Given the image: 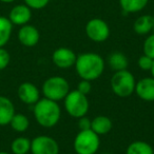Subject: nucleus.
<instances>
[{
  "label": "nucleus",
  "mask_w": 154,
  "mask_h": 154,
  "mask_svg": "<svg viewBox=\"0 0 154 154\" xmlns=\"http://www.w3.org/2000/svg\"><path fill=\"white\" fill-rule=\"evenodd\" d=\"M143 55H147L154 59V33L147 37L143 45Z\"/></svg>",
  "instance_id": "23"
},
{
  "label": "nucleus",
  "mask_w": 154,
  "mask_h": 154,
  "mask_svg": "<svg viewBox=\"0 0 154 154\" xmlns=\"http://www.w3.org/2000/svg\"><path fill=\"white\" fill-rule=\"evenodd\" d=\"M112 127H113L112 120L108 116L99 115L91 119V130L99 136L108 134L112 130Z\"/></svg>",
  "instance_id": "15"
},
{
  "label": "nucleus",
  "mask_w": 154,
  "mask_h": 154,
  "mask_svg": "<svg viewBox=\"0 0 154 154\" xmlns=\"http://www.w3.org/2000/svg\"><path fill=\"white\" fill-rule=\"evenodd\" d=\"M135 93L140 99L145 101H154V78L143 77L136 82Z\"/></svg>",
  "instance_id": "13"
},
{
  "label": "nucleus",
  "mask_w": 154,
  "mask_h": 154,
  "mask_svg": "<svg viewBox=\"0 0 154 154\" xmlns=\"http://www.w3.org/2000/svg\"><path fill=\"white\" fill-rule=\"evenodd\" d=\"M108 64L113 71L117 72V71L127 70L128 66V58L122 52H113L109 55L108 57Z\"/></svg>",
  "instance_id": "17"
},
{
  "label": "nucleus",
  "mask_w": 154,
  "mask_h": 154,
  "mask_svg": "<svg viewBox=\"0 0 154 154\" xmlns=\"http://www.w3.org/2000/svg\"><path fill=\"white\" fill-rule=\"evenodd\" d=\"M154 59L147 55H141L137 60V64L143 71H151Z\"/></svg>",
  "instance_id": "25"
},
{
  "label": "nucleus",
  "mask_w": 154,
  "mask_h": 154,
  "mask_svg": "<svg viewBox=\"0 0 154 154\" xmlns=\"http://www.w3.org/2000/svg\"><path fill=\"white\" fill-rule=\"evenodd\" d=\"M63 101L66 113L74 118L86 116L90 109V103L87 95L82 94L77 90L70 91L64 97Z\"/></svg>",
  "instance_id": "5"
},
{
  "label": "nucleus",
  "mask_w": 154,
  "mask_h": 154,
  "mask_svg": "<svg viewBox=\"0 0 154 154\" xmlns=\"http://www.w3.org/2000/svg\"><path fill=\"white\" fill-rule=\"evenodd\" d=\"M31 10H42L50 3L51 0H23Z\"/></svg>",
  "instance_id": "24"
},
{
  "label": "nucleus",
  "mask_w": 154,
  "mask_h": 154,
  "mask_svg": "<svg viewBox=\"0 0 154 154\" xmlns=\"http://www.w3.org/2000/svg\"><path fill=\"white\" fill-rule=\"evenodd\" d=\"M91 89H92V86H91V82L82 79V80H80V82H78L76 90L79 91V92L82 93V94L88 95L89 93L91 92Z\"/></svg>",
  "instance_id": "27"
},
{
  "label": "nucleus",
  "mask_w": 154,
  "mask_h": 154,
  "mask_svg": "<svg viewBox=\"0 0 154 154\" xmlns=\"http://www.w3.org/2000/svg\"><path fill=\"white\" fill-rule=\"evenodd\" d=\"M41 91L45 98L58 103L59 100H63L70 92V85L64 77L52 76L45 80Z\"/></svg>",
  "instance_id": "4"
},
{
  "label": "nucleus",
  "mask_w": 154,
  "mask_h": 154,
  "mask_svg": "<svg viewBox=\"0 0 154 154\" xmlns=\"http://www.w3.org/2000/svg\"><path fill=\"white\" fill-rule=\"evenodd\" d=\"M32 154H59V145L51 136L39 135L31 140Z\"/></svg>",
  "instance_id": "8"
},
{
  "label": "nucleus",
  "mask_w": 154,
  "mask_h": 154,
  "mask_svg": "<svg viewBox=\"0 0 154 154\" xmlns=\"http://www.w3.org/2000/svg\"><path fill=\"white\" fill-rule=\"evenodd\" d=\"M111 89L116 96L120 98H127L131 96L135 91L136 80L130 71H117L111 77Z\"/></svg>",
  "instance_id": "3"
},
{
  "label": "nucleus",
  "mask_w": 154,
  "mask_h": 154,
  "mask_svg": "<svg viewBox=\"0 0 154 154\" xmlns=\"http://www.w3.org/2000/svg\"><path fill=\"white\" fill-rule=\"evenodd\" d=\"M77 56L69 48H58L52 54V60L53 63L59 69H69L75 66Z\"/></svg>",
  "instance_id": "9"
},
{
  "label": "nucleus",
  "mask_w": 154,
  "mask_h": 154,
  "mask_svg": "<svg viewBox=\"0 0 154 154\" xmlns=\"http://www.w3.org/2000/svg\"><path fill=\"white\" fill-rule=\"evenodd\" d=\"M11 56L10 53L5 49V48H0V71L5 70L10 63Z\"/></svg>",
  "instance_id": "26"
},
{
  "label": "nucleus",
  "mask_w": 154,
  "mask_h": 154,
  "mask_svg": "<svg viewBox=\"0 0 154 154\" xmlns=\"http://www.w3.org/2000/svg\"><path fill=\"white\" fill-rule=\"evenodd\" d=\"M40 33L36 26L32 24H24L18 31V40L26 48L35 47L39 42Z\"/></svg>",
  "instance_id": "10"
},
{
  "label": "nucleus",
  "mask_w": 154,
  "mask_h": 154,
  "mask_svg": "<svg viewBox=\"0 0 154 154\" xmlns=\"http://www.w3.org/2000/svg\"><path fill=\"white\" fill-rule=\"evenodd\" d=\"M13 32V24L10 19L0 16V48H3L10 41Z\"/></svg>",
  "instance_id": "19"
},
{
  "label": "nucleus",
  "mask_w": 154,
  "mask_h": 154,
  "mask_svg": "<svg viewBox=\"0 0 154 154\" xmlns=\"http://www.w3.org/2000/svg\"><path fill=\"white\" fill-rule=\"evenodd\" d=\"M152 31L154 32V17H153V28H152Z\"/></svg>",
  "instance_id": "32"
},
{
  "label": "nucleus",
  "mask_w": 154,
  "mask_h": 154,
  "mask_svg": "<svg viewBox=\"0 0 154 154\" xmlns=\"http://www.w3.org/2000/svg\"><path fill=\"white\" fill-rule=\"evenodd\" d=\"M19 99L26 105H35L40 99L38 88L32 82H22L17 90Z\"/></svg>",
  "instance_id": "11"
},
{
  "label": "nucleus",
  "mask_w": 154,
  "mask_h": 154,
  "mask_svg": "<svg viewBox=\"0 0 154 154\" xmlns=\"http://www.w3.org/2000/svg\"><path fill=\"white\" fill-rule=\"evenodd\" d=\"M32 18V10L26 5H17L11 10L9 19L13 26H22L28 24Z\"/></svg>",
  "instance_id": "12"
},
{
  "label": "nucleus",
  "mask_w": 154,
  "mask_h": 154,
  "mask_svg": "<svg viewBox=\"0 0 154 154\" xmlns=\"http://www.w3.org/2000/svg\"><path fill=\"white\" fill-rule=\"evenodd\" d=\"M86 34L94 42H103L110 36V28L105 20L93 18L86 24Z\"/></svg>",
  "instance_id": "7"
},
{
  "label": "nucleus",
  "mask_w": 154,
  "mask_h": 154,
  "mask_svg": "<svg viewBox=\"0 0 154 154\" xmlns=\"http://www.w3.org/2000/svg\"><path fill=\"white\" fill-rule=\"evenodd\" d=\"M74 66L82 79L93 82L103 75L105 71V60L99 54L92 52L82 53L77 56Z\"/></svg>",
  "instance_id": "1"
},
{
  "label": "nucleus",
  "mask_w": 154,
  "mask_h": 154,
  "mask_svg": "<svg viewBox=\"0 0 154 154\" xmlns=\"http://www.w3.org/2000/svg\"><path fill=\"white\" fill-rule=\"evenodd\" d=\"M103 154H110V153H103Z\"/></svg>",
  "instance_id": "33"
},
{
  "label": "nucleus",
  "mask_w": 154,
  "mask_h": 154,
  "mask_svg": "<svg viewBox=\"0 0 154 154\" xmlns=\"http://www.w3.org/2000/svg\"><path fill=\"white\" fill-rule=\"evenodd\" d=\"M10 126L12 127L14 131L19 133H23L30 127V120L26 115L20 113H15L10 122Z\"/></svg>",
  "instance_id": "22"
},
{
  "label": "nucleus",
  "mask_w": 154,
  "mask_h": 154,
  "mask_svg": "<svg viewBox=\"0 0 154 154\" xmlns=\"http://www.w3.org/2000/svg\"><path fill=\"white\" fill-rule=\"evenodd\" d=\"M0 154H11L9 152H5V151H0Z\"/></svg>",
  "instance_id": "31"
},
{
  "label": "nucleus",
  "mask_w": 154,
  "mask_h": 154,
  "mask_svg": "<svg viewBox=\"0 0 154 154\" xmlns=\"http://www.w3.org/2000/svg\"><path fill=\"white\" fill-rule=\"evenodd\" d=\"M73 147L76 154H96L100 147V139L92 130H82L77 133Z\"/></svg>",
  "instance_id": "6"
},
{
  "label": "nucleus",
  "mask_w": 154,
  "mask_h": 154,
  "mask_svg": "<svg viewBox=\"0 0 154 154\" xmlns=\"http://www.w3.org/2000/svg\"><path fill=\"white\" fill-rule=\"evenodd\" d=\"M150 72H151V74H152V77L154 78V61H153V66H152V69H151Z\"/></svg>",
  "instance_id": "30"
},
{
  "label": "nucleus",
  "mask_w": 154,
  "mask_h": 154,
  "mask_svg": "<svg viewBox=\"0 0 154 154\" xmlns=\"http://www.w3.org/2000/svg\"><path fill=\"white\" fill-rule=\"evenodd\" d=\"M153 28V17L151 15L139 16L133 23V30L138 35H147Z\"/></svg>",
  "instance_id": "16"
},
{
  "label": "nucleus",
  "mask_w": 154,
  "mask_h": 154,
  "mask_svg": "<svg viewBox=\"0 0 154 154\" xmlns=\"http://www.w3.org/2000/svg\"><path fill=\"white\" fill-rule=\"evenodd\" d=\"M11 150L13 154H28L31 151V140L23 136L17 137L12 141Z\"/></svg>",
  "instance_id": "21"
},
{
  "label": "nucleus",
  "mask_w": 154,
  "mask_h": 154,
  "mask_svg": "<svg viewBox=\"0 0 154 154\" xmlns=\"http://www.w3.org/2000/svg\"><path fill=\"white\" fill-rule=\"evenodd\" d=\"M33 113L36 122L43 128H52L60 120L61 109L57 101L41 98L34 105Z\"/></svg>",
  "instance_id": "2"
},
{
  "label": "nucleus",
  "mask_w": 154,
  "mask_h": 154,
  "mask_svg": "<svg viewBox=\"0 0 154 154\" xmlns=\"http://www.w3.org/2000/svg\"><path fill=\"white\" fill-rule=\"evenodd\" d=\"M16 1V0H0V2H3V3H12Z\"/></svg>",
  "instance_id": "29"
},
{
  "label": "nucleus",
  "mask_w": 154,
  "mask_h": 154,
  "mask_svg": "<svg viewBox=\"0 0 154 154\" xmlns=\"http://www.w3.org/2000/svg\"><path fill=\"white\" fill-rule=\"evenodd\" d=\"M126 154H154V149L146 141L136 140L127 147Z\"/></svg>",
  "instance_id": "20"
},
{
  "label": "nucleus",
  "mask_w": 154,
  "mask_h": 154,
  "mask_svg": "<svg viewBox=\"0 0 154 154\" xmlns=\"http://www.w3.org/2000/svg\"><path fill=\"white\" fill-rule=\"evenodd\" d=\"M78 128L80 131L82 130H90L91 129V119L87 116H82V117L78 118Z\"/></svg>",
  "instance_id": "28"
},
{
  "label": "nucleus",
  "mask_w": 154,
  "mask_h": 154,
  "mask_svg": "<svg viewBox=\"0 0 154 154\" xmlns=\"http://www.w3.org/2000/svg\"><path fill=\"white\" fill-rule=\"evenodd\" d=\"M149 0H119V5L126 14L140 12L147 7Z\"/></svg>",
  "instance_id": "18"
},
{
  "label": "nucleus",
  "mask_w": 154,
  "mask_h": 154,
  "mask_svg": "<svg viewBox=\"0 0 154 154\" xmlns=\"http://www.w3.org/2000/svg\"><path fill=\"white\" fill-rule=\"evenodd\" d=\"M15 113L13 101L3 95H0V126L10 125V122Z\"/></svg>",
  "instance_id": "14"
}]
</instances>
